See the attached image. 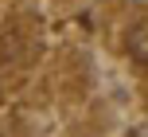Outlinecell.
<instances>
[{
    "instance_id": "6da1fadb",
    "label": "cell",
    "mask_w": 148,
    "mask_h": 137,
    "mask_svg": "<svg viewBox=\"0 0 148 137\" xmlns=\"http://www.w3.org/2000/svg\"><path fill=\"white\" fill-rule=\"evenodd\" d=\"M125 51L133 63H140V67H148V20H136L133 28H129L125 35Z\"/></svg>"
}]
</instances>
